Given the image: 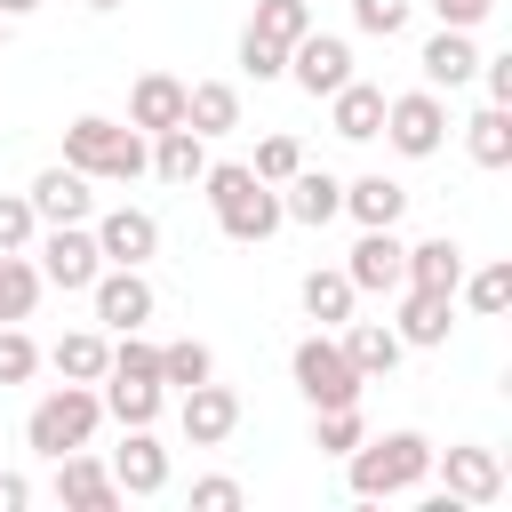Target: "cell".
Instances as JSON below:
<instances>
[{"label":"cell","mask_w":512,"mask_h":512,"mask_svg":"<svg viewBox=\"0 0 512 512\" xmlns=\"http://www.w3.org/2000/svg\"><path fill=\"white\" fill-rule=\"evenodd\" d=\"M200 192H208V208H216V232L224 240H240V248H264L288 216H280V184H264L248 160H208L200 168Z\"/></svg>","instance_id":"1"},{"label":"cell","mask_w":512,"mask_h":512,"mask_svg":"<svg viewBox=\"0 0 512 512\" xmlns=\"http://www.w3.org/2000/svg\"><path fill=\"white\" fill-rule=\"evenodd\" d=\"M64 168H80L88 184H136V176L152 168V144H144L136 128L104 120V112H80V120L64 128Z\"/></svg>","instance_id":"2"},{"label":"cell","mask_w":512,"mask_h":512,"mask_svg":"<svg viewBox=\"0 0 512 512\" xmlns=\"http://www.w3.org/2000/svg\"><path fill=\"white\" fill-rule=\"evenodd\" d=\"M424 472H432V440L424 432H376V440H360L352 456H344V480H352V496H408V488H424Z\"/></svg>","instance_id":"3"},{"label":"cell","mask_w":512,"mask_h":512,"mask_svg":"<svg viewBox=\"0 0 512 512\" xmlns=\"http://www.w3.org/2000/svg\"><path fill=\"white\" fill-rule=\"evenodd\" d=\"M96 424H104L96 384H48V392L32 400V416H24V448L56 464L64 448H88V440H96Z\"/></svg>","instance_id":"4"},{"label":"cell","mask_w":512,"mask_h":512,"mask_svg":"<svg viewBox=\"0 0 512 512\" xmlns=\"http://www.w3.org/2000/svg\"><path fill=\"white\" fill-rule=\"evenodd\" d=\"M288 376H296V392L312 400V408H352L368 384H360V368L344 360V344H336V328H312L296 352H288Z\"/></svg>","instance_id":"5"},{"label":"cell","mask_w":512,"mask_h":512,"mask_svg":"<svg viewBox=\"0 0 512 512\" xmlns=\"http://www.w3.org/2000/svg\"><path fill=\"white\" fill-rule=\"evenodd\" d=\"M400 160H432L448 144V104L440 88H408V96H384V128H376Z\"/></svg>","instance_id":"6"},{"label":"cell","mask_w":512,"mask_h":512,"mask_svg":"<svg viewBox=\"0 0 512 512\" xmlns=\"http://www.w3.org/2000/svg\"><path fill=\"white\" fill-rule=\"evenodd\" d=\"M32 256H40V288H64V296H88V280L104 272L88 224H48V232H32Z\"/></svg>","instance_id":"7"},{"label":"cell","mask_w":512,"mask_h":512,"mask_svg":"<svg viewBox=\"0 0 512 512\" xmlns=\"http://www.w3.org/2000/svg\"><path fill=\"white\" fill-rule=\"evenodd\" d=\"M344 280H352L360 296H400V288H408V240H400L392 224H368V232L352 240V256H344Z\"/></svg>","instance_id":"8"},{"label":"cell","mask_w":512,"mask_h":512,"mask_svg":"<svg viewBox=\"0 0 512 512\" xmlns=\"http://www.w3.org/2000/svg\"><path fill=\"white\" fill-rule=\"evenodd\" d=\"M88 304H96V320L112 328V336H128V328H144L152 320V280H144V264H104L96 280H88Z\"/></svg>","instance_id":"9"},{"label":"cell","mask_w":512,"mask_h":512,"mask_svg":"<svg viewBox=\"0 0 512 512\" xmlns=\"http://www.w3.org/2000/svg\"><path fill=\"white\" fill-rule=\"evenodd\" d=\"M432 472H440V496H456V504H496L504 496V456L480 448V440H456L448 456L432 448Z\"/></svg>","instance_id":"10"},{"label":"cell","mask_w":512,"mask_h":512,"mask_svg":"<svg viewBox=\"0 0 512 512\" xmlns=\"http://www.w3.org/2000/svg\"><path fill=\"white\" fill-rule=\"evenodd\" d=\"M176 424H184V440H192V448H224V440L240 432V392H232V384H216V376H200V384H184Z\"/></svg>","instance_id":"11"},{"label":"cell","mask_w":512,"mask_h":512,"mask_svg":"<svg viewBox=\"0 0 512 512\" xmlns=\"http://www.w3.org/2000/svg\"><path fill=\"white\" fill-rule=\"evenodd\" d=\"M88 232H96V256L104 264H152L160 256V216L152 208H104V216H88Z\"/></svg>","instance_id":"12"},{"label":"cell","mask_w":512,"mask_h":512,"mask_svg":"<svg viewBox=\"0 0 512 512\" xmlns=\"http://www.w3.org/2000/svg\"><path fill=\"white\" fill-rule=\"evenodd\" d=\"M288 80L304 88V96H336L344 80H352V40H336V32H304L296 48H288Z\"/></svg>","instance_id":"13"},{"label":"cell","mask_w":512,"mask_h":512,"mask_svg":"<svg viewBox=\"0 0 512 512\" xmlns=\"http://www.w3.org/2000/svg\"><path fill=\"white\" fill-rule=\"evenodd\" d=\"M56 504H64V512H112V504H120L112 464H96L88 448H64V456H56Z\"/></svg>","instance_id":"14"},{"label":"cell","mask_w":512,"mask_h":512,"mask_svg":"<svg viewBox=\"0 0 512 512\" xmlns=\"http://www.w3.org/2000/svg\"><path fill=\"white\" fill-rule=\"evenodd\" d=\"M24 200H32V216H40V224H88V216H96L88 176H80V168H64V160H56V168H40Z\"/></svg>","instance_id":"15"},{"label":"cell","mask_w":512,"mask_h":512,"mask_svg":"<svg viewBox=\"0 0 512 512\" xmlns=\"http://www.w3.org/2000/svg\"><path fill=\"white\" fill-rule=\"evenodd\" d=\"M128 440L112 448V480H120V496H160L168 488V448L152 440V424H120Z\"/></svg>","instance_id":"16"},{"label":"cell","mask_w":512,"mask_h":512,"mask_svg":"<svg viewBox=\"0 0 512 512\" xmlns=\"http://www.w3.org/2000/svg\"><path fill=\"white\" fill-rule=\"evenodd\" d=\"M280 216H288V224H304V232H320V224H336V216H344V184H336L328 168H296V176L280 184Z\"/></svg>","instance_id":"17"},{"label":"cell","mask_w":512,"mask_h":512,"mask_svg":"<svg viewBox=\"0 0 512 512\" xmlns=\"http://www.w3.org/2000/svg\"><path fill=\"white\" fill-rule=\"evenodd\" d=\"M448 328H456V296H440V288H400V320H392V336H400V344L440 352V344H448Z\"/></svg>","instance_id":"18"},{"label":"cell","mask_w":512,"mask_h":512,"mask_svg":"<svg viewBox=\"0 0 512 512\" xmlns=\"http://www.w3.org/2000/svg\"><path fill=\"white\" fill-rule=\"evenodd\" d=\"M416 64H424V88H464V80L480 72V40H472L464 24H440V32L416 48Z\"/></svg>","instance_id":"19"},{"label":"cell","mask_w":512,"mask_h":512,"mask_svg":"<svg viewBox=\"0 0 512 512\" xmlns=\"http://www.w3.org/2000/svg\"><path fill=\"white\" fill-rule=\"evenodd\" d=\"M336 344H344V360L360 368V384H384V376L400 368V352H408V344L392 336V320H344Z\"/></svg>","instance_id":"20"},{"label":"cell","mask_w":512,"mask_h":512,"mask_svg":"<svg viewBox=\"0 0 512 512\" xmlns=\"http://www.w3.org/2000/svg\"><path fill=\"white\" fill-rule=\"evenodd\" d=\"M128 128H136V136L184 128V80H176V72H144V80L128 88Z\"/></svg>","instance_id":"21"},{"label":"cell","mask_w":512,"mask_h":512,"mask_svg":"<svg viewBox=\"0 0 512 512\" xmlns=\"http://www.w3.org/2000/svg\"><path fill=\"white\" fill-rule=\"evenodd\" d=\"M328 128H336V136H344V144H368V136H376V128H384V88H376V80H360V72H352V80H344V88H336V96H328Z\"/></svg>","instance_id":"22"},{"label":"cell","mask_w":512,"mask_h":512,"mask_svg":"<svg viewBox=\"0 0 512 512\" xmlns=\"http://www.w3.org/2000/svg\"><path fill=\"white\" fill-rule=\"evenodd\" d=\"M344 216H352L360 232H368V224H400V216H408V184L384 176V168H376V176H352V184H344Z\"/></svg>","instance_id":"23"},{"label":"cell","mask_w":512,"mask_h":512,"mask_svg":"<svg viewBox=\"0 0 512 512\" xmlns=\"http://www.w3.org/2000/svg\"><path fill=\"white\" fill-rule=\"evenodd\" d=\"M184 128L192 136H232L240 128V88L232 80H192L184 88Z\"/></svg>","instance_id":"24"},{"label":"cell","mask_w":512,"mask_h":512,"mask_svg":"<svg viewBox=\"0 0 512 512\" xmlns=\"http://www.w3.org/2000/svg\"><path fill=\"white\" fill-rule=\"evenodd\" d=\"M104 416L112 424H160V408H168V384L160 376H104Z\"/></svg>","instance_id":"25"},{"label":"cell","mask_w":512,"mask_h":512,"mask_svg":"<svg viewBox=\"0 0 512 512\" xmlns=\"http://www.w3.org/2000/svg\"><path fill=\"white\" fill-rule=\"evenodd\" d=\"M200 168H208V136H192V128H160L152 136V176L160 184H200Z\"/></svg>","instance_id":"26"},{"label":"cell","mask_w":512,"mask_h":512,"mask_svg":"<svg viewBox=\"0 0 512 512\" xmlns=\"http://www.w3.org/2000/svg\"><path fill=\"white\" fill-rule=\"evenodd\" d=\"M456 280H464V248H456L448 232H432V240L408 248V288H440V296H456Z\"/></svg>","instance_id":"27"},{"label":"cell","mask_w":512,"mask_h":512,"mask_svg":"<svg viewBox=\"0 0 512 512\" xmlns=\"http://www.w3.org/2000/svg\"><path fill=\"white\" fill-rule=\"evenodd\" d=\"M104 360H112V344H104L96 328H72V336L48 344V368H56L64 384H104Z\"/></svg>","instance_id":"28"},{"label":"cell","mask_w":512,"mask_h":512,"mask_svg":"<svg viewBox=\"0 0 512 512\" xmlns=\"http://www.w3.org/2000/svg\"><path fill=\"white\" fill-rule=\"evenodd\" d=\"M464 152H472L480 168H512V104H480V112L464 120Z\"/></svg>","instance_id":"29"},{"label":"cell","mask_w":512,"mask_h":512,"mask_svg":"<svg viewBox=\"0 0 512 512\" xmlns=\"http://www.w3.org/2000/svg\"><path fill=\"white\" fill-rule=\"evenodd\" d=\"M296 296H304V312H312L320 328H344V320H352V304H360V288H352L344 272H328V264H312Z\"/></svg>","instance_id":"30"},{"label":"cell","mask_w":512,"mask_h":512,"mask_svg":"<svg viewBox=\"0 0 512 512\" xmlns=\"http://www.w3.org/2000/svg\"><path fill=\"white\" fill-rule=\"evenodd\" d=\"M360 440H368L360 400H352V408H312V448H320V456H352Z\"/></svg>","instance_id":"31"},{"label":"cell","mask_w":512,"mask_h":512,"mask_svg":"<svg viewBox=\"0 0 512 512\" xmlns=\"http://www.w3.org/2000/svg\"><path fill=\"white\" fill-rule=\"evenodd\" d=\"M248 32H264V40H280V48H296V40L312 32V0H256V16H248Z\"/></svg>","instance_id":"32"},{"label":"cell","mask_w":512,"mask_h":512,"mask_svg":"<svg viewBox=\"0 0 512 512\" xmlns=\"http://www.w3.org/2000/svg\"><path fill=\"white\" fill-rule=\"evenodd\" d=\"M32 304H40V264L0 256V320H32Z\"/></svg>","instance_id":"33"},{"label":"cell","mask_w":512,"mask_h":512,"mask_svg":"<svg viewBox=\"0 0 512 512\" xmlns=\"http://www.w3.org/2000/svg\"><path fill=\"white\" fill-rule=\"evenodd\" d=\"M456 288H464V304H472V312H480V320H496V312H504V304H512V264H504V256H496V264H480V272H464V280H456Z\"/></svg>","instance_id":"34"},{"label":"cell","mask_w":512,"mask_h":512,"mask_svg":"<svg viewBox=\"0 0 512 512\" xmlns=\"http://www.w3.org/2000/svg\"><path fill=\"white\" fill-rule=\"evenodd\" d=\"M200 376H216V352L200 344V336H176V344H160V384H200Z\"/></svg>","instance_id":"35"},{"label":"cell","mask_w":512,"mask_h":512,"mask_svg":"<svg viewBox=\"0 0 512 512\" xmlns=\"http://www.w3.org/2000/svg\"><path fill=\"white\" fill-rule=\"evenodd\" d=\"M32 232H40L32 200L24 192H0V256H32Z\"/></svg>","instance_id":"36"},{"label":"cell","mask_w":512,"mask_h":512,"mask_svg":"<svg viewBox=\"0 0 512 512\" xmlns=\"http://www.w3.org/2000/svg\"><path fill=\"white\" fill-rule=\"evenodd\" d=\"M40 368V344L24 336V320H0V384H32Z\"/></svg>","instance_id":"37"},{"label":"cell","mask_w":512,"mask_h":512,"mask_svg":"<svg viewBox=\"0 0 512 512\" xmlns=\"http://www.w3.org/2000/svg\"><path fill=\"white\" fill-rule=\"evenodd\" d=\"M240 72L248 80H288V48L264 40V32H240Z\"/></svg>","instance_id":"38"},{"label":"cell","mask_w":512,"mask_h":512,"mask_svg":"<svg viewBox=\"0 0 512 512\" xmlns=\"http://www.w3.org/2000/svg\"><path fill=\"white\" fill-rule=\"evenodd\" d=\"M248 168H256V176H264V184H288V176H296V168H304V144H296V136H264V144H256V160H248Z\"/></svg>","instance_id":"39"},{"label":"cell","mask_w":512,"mask_h":512,"mask_svg":"<svg viewBox=\"0 0 512 512\" xmlns=\"http://www.w3.org/2000/svg\"><path fill=\"white\" fill-rule=\"evenodd\" d=\"M352 24H360L368 40H392V32L408 24V0H352Z\"/></svg>","instance_id":"40"},{"label":"cell","mask_w":512,"mask_h":512,"mask_svg":"<svg viewBox=\"0 0 512 512\" xmlns=\"http://www.w3.org/2000/svg\"><path fill=\"white\" fill-rule=\"evenodd\" d=\"M192 512H240V480H232V472L192 480Z\"/></svg>","instance_id":"41"},{"label":"cell","mask_w":512,"mask_h":512,"mask_svg":"<svg viewBox=\"0 0 512 512\" xmlns=\"http://www.w3.org/2000/svg\"><path fill=\"white\" fill-rule=\"evenodd\" d=\"M472 80H488V104H512V56H480Z\"/></svg>","instance_id":"42"},{"label":"cell","mask_w":512,"mask_h":512,"mask_svg":"<svg viewBox=\"0 0 512 512\" xmlns=\"http://www.w3.org/2000/svg\"><path fill=\"white\" fill-rule=\"evenodd\" d=\"M488 8H496V0H432V16H440V24H464V32H472Z\"/></svg>","instance_id":"43"},{"label":"cell","mask_w":512,"mask_h":512,"mask_svg":"<svg viewBox=\"0 0 512 512\" xmlns=\"http://www.w3.org/2000/svg\"><path fill=\"white\" fill-rule=\"evenodd\" d=\"M32 504V480L24 472H0V512H24Z\"/></svg>","instance_id":"44"},{"label":"cell","mask_w":512,"mask_h":512,"mask_svg":"<svg viewBox=\"0 0 512 512\" xmlns=\"http://www.w3.org/2000/svg\"><path fill=\"white\" fill-rule=\"evenodd\" d=\"M32 8H40V0H0V16H8V24H16V16H32Z\"/></svg>","instance_id":"45"},{"label":"cell","mask_w":512,"mask_h":512,"mask_svg":"<svg viewBox=\"0 0 512 512\" xmlns=\"http://www.w3.org/2000/svg\"><path fill=\"white\" fill-rule=\"evenodd\" d=\"M80 8H96V16H104V8H120V0H80Z\"/></svg>","instance_id":"46"},{"label":"cell","mask_w":512,"mask_h":512,"mask_svg":"<svg viewBox=\"0 0 512 512\" xmlns=\"http://www.w3.org/2000/svg\"><path fill=\"white\" fill-rule=\"evenodd\" d=\"M0 48H8V16H0Z\"/></svg>","instance_id":"47"}]
</instances>
